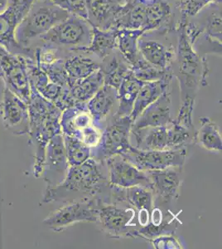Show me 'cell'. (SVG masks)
<instances>
[{"instance_id":"cell-1","label":"cell","mask_w":222,"mask_h":249,"mask_svg":"<svg viewBox=\"0 0 222 249\" xmlns=\"http://www.w3.org/2000/svg\"><path fill=\"white\" fill-rule=\"evenodd\" d=\"M105 172V164L91 157L82 164L69 166L68 175L61 184L46 189L42 203H68L93 198L109 183Z\"/></svg>"},{"instance_id":"cell-2","label":"cell","mask_w":222,"mask_h":249,"mask_svg":"<svg viewBox=\"0 0 222 249\" xmlns=\"http://www.w3.org/2000/svg\"><path fill=\"white\" fill-rule=\"evenodd\" d=\"M186 22H180L177 29V50L171 65V72L180 86L182 105L194 107L195 98L200 87L207 85L209 68L206 57L200 56L189 42Z\"/></svg>"},{"instance_id":"cell-3","label":"cell","mask_w":222,"mask_h":249,"mask_svg":"<svg viewBox=\"0 0 222 249\" xmlns=\"http://www.w3.org/2000/svg\"><path fill=\"white\" fill-rule=\"evenodd\" d=\"M29 111V143L35 148L34 176L40 178L43 170L46 147L50 140L62 134L60 119L62 110L53 103L41 96L35 88L31 87Z\"/></svg>"},{"instance_id":"cell-4","label":"cell","mask_w":222,"mask_h":249,"mask_svg":"<svg viewBox=\"0 0 222 249\" xmlns=\"http://www.w3.org/2000/svg\"><path fill=\"white\" fill-rule=\"evenodd\" d=\"M185 29L191 47L200 56H222V0L208 3L187 20Z\"/></svg>"},{"instance_id":"cell-5","label":"cell","mask_w":222,"mask_h":249,"mask_svg":"<svg viewBox=\"0 0 222 249\" xmlns=\"http://www.w3.org/2000/svg\"><path fill=\"white\" fill-rule=\"evenodd\" d=\"M69 16V13L50 0H37L17 27L16 39L23 47L30 48L34 39L40 38Z\"/></svg>"},{"instance_id":"cell-6","label":"cell","mask_w":222,"mask_h":249,"mask_svg":"<svg viewBox=\"0 0 222 249\" xmlns=\"http://www.w3.org/2000/svg\"><path fill=\"white\" fill-rule=\"evenodd\" d=\"M92 32V26L87 20L70 15L68 18L40 37L39 39L62 50L83 53L90 45Z\"/></svg>"},{"instance_id":"cell-7","label":"cell","mask_w":222,"mask_h":249,"mask_svg":"<svg viewBox=\"0 0 222 249\" xmlns=\"http://www.w3.org/2000/svg\"><path fill=\"white\" fill-rule=\"evenodd\" d=\"M97 201V200H96ZM98 203V202H97ZM137 211L126 202L98 203L97 222L102 230L110 238H135L138 224L135 223Z\"/></svg>"},{"instance_id":"cell-8","label":"cell","mask_w":222,"mask_h":249,"mask_svg":"<svg viewBox=\"0 0 222 249\" xmlns=\"http://www.w3.org/2000/svg\"><path fill=\"white\" fill-rule=\"evenodd\" d=\"M37 0H9L5 11L0 14V45L11 53L34 60L35 50L25 48L16 39V30Z\"/></svg>"},{"instance_id":"cell-9","label":"cell","mask_w":222,"mask_h":249,"mask_svg":"<svg viewBox=\"0 0 222 249\" xmlns=\"http://www.w3.org/2000/svg\"><path fill=\"white\" fill-rule=\"evenodd\" d=\"M132 124L130 116L119 118L113 116L102 130L98 144L90 148V157L104 163L112 156L124 154L131 146L130 135Z\"/></svg>"},{"instance_id":"cell-10","label":"cell","mask_w":222,"mask_h":249,"mask_svg":"<svg viewBox=\"0 0 222 249\" xmlns=\"http://www.w3.org/2000/svg\"><path fill=\"white\" fill-rule=\"evenodd\" d=\"M30 60L11 53L0 45V78L4 83V88L28 104L31 94L28 71Z\"/></svg>"},{"instance_id":"cell-11","label":"cell","mask_w":222,"mask_h":249,"mask_svg":"<svg viewBox=\"0 0 222 249\" xmlns=\"http://www.w3.org/2000/svg\"><path fill=\"white\" fill-rule=\"evenodd\" d=\"M177 30L160 29L144 32L138 41L141 56L147 62L163 70L171 68L176 56L175 47L169 38V35Z\"/></svg>"},{"instance_id":"cell-12","label":"cell","mask_w":222,"mask_h":249,"mask_svg":"<svg viewBox=\"0 0 222 249\" xmlns=\"http://www.w3.org/2000/svg\"><path fill=\"white\" fill-rule=\"evenodd\" d=\"M60 124L63 135L76 137L89 147H95L101 139L102 130L93 124L86 103H76L63 110Z\"/></svg>"},{"instance_id":"cell-13","label":"cell","mask_w":222,"mask_h":249,"mask_svg":"<svg viewBox=\"0 0 222 249\" xmlns=\"http://www.w3.org/2000/svg\"><path fill=\"white\" fill-rule=\"evenodd\" d=\"M188 150L185 147L163 150H142L130 146L121 156L142 171L183 167Z\"/></svg>"},{"instance_id":"cell-14","label":"cell","mask_w":222,"mask_h":249,"mask_svg":"<svg viewBox=\"0 0 222 249\" xmlns=\"http://www.w3.org/2000/svg\"><path fill=\"white\" fill-rule=\"evenodd\" d=\"M97 218L98 203L96 198H93L66 203L65 205L51 212L42 224L55 232H61L76 223H96Z\"/></svg>"},{"instance_id":"cell-15","label":"cell","mask_w":222,"mask_h":249,"mask_svg":"<svg viewBox=\"0 0 222 249\" xmlns=\"http://www.w3.org/2000/svg\"><path fill=\"white\" fill-rule=\"evenodd\" d=\"M145 172L154 195V205L163 210H169L171 203L180 197L183 182L182 167L148 170Z\"/></svg>"},{"instance_id":"cell-16","label":"cell","mask_w":222,"mask_h":249,"mask_svg":"<svg viewBox=\"0 0 222 249\" xmlns=\"http://www.w3.org/2000/svg\"><path fill=\"white\" fill-rule=\"evenodd\" d=\"M0 118L6 130L15 136H24L29 130L28 104L4 88L0 102Z\"/></svg>"},{"instance_id":"cell-17","label":"cell","mask_w":222,"mask_h":249,"mask_svg":"<svg viewBox=\"0 0 222 249\" xmlns=\"http://www.w3.org/2000/svg\"><path fill=\"white\" fill-rule=\"evenodd\" d=\"M69 164L62 134L56 135L48 142L46 147L45 159L42 176L47 188L61 184L68 175Z\"/></svg>"},{"instance_id":"cell-18","label":"cell","mask_w":222,"mask_h":249,"mask_svg":"<svg viewBox=\"0 0 222 249\" xmlns=\"http://www.w3.org/2000/svg\"><path fill=\"white\" fill-rule=\"evenodd\" d=\"M110 184L120 188L142 186L151 190L150 181L145 171L138 170L120 155H116L104 162Z\"/></svg>"},{"instance_id":"cell-19","label":"cell","mask_w":222,"mask_h":249,"mask_svg":"<svg viewBox=\"0 0 222 249\" xmlns=\"http://www.w3.org/2000/svg\"><path fill=\"white\" fill-rule=\"evenodd\" d=\"M170 96V91H166L152 104L148 106L133 122L131 131L145 127L167 126L171 123Z\"/></svg>"},{"instance_id":"cell-20","label":"cell","mask_w":222,"mask_h":249,"mask_svg":"<svg viewBox=\"0 0 222 249\" xmlns=\"http://www.w3.org/2000/svg\"><path fill=\"white\" fill-rule=\"evenodd\" d=\"M116 102H118V91L116 88L105 84L86 102L93 124L97 129L102 131L104 130Z\"/></svg>"},{"instance_id":"cell-21","label":"cell","mask_w":222,"mask_h":249,"mask_svg":"<svg viewBox=\"0 0 222 249\" xmlns=\"http://www.w3.org/2000/svg\"><path fill=\"white\" fill-rule=\"evenodd\" d=\"M121 9L111 0H86V20L92 27L101 30L117 29L116 23Z\"/></svg>"},{"instance_id":"cell-22","label":"cell","mask_w":222,"mask_h":249,"mask_svg":"<svg viewBox=\"0 0 222 249\" xmlns=\"http://www.w3.org/2000/svg\"><path fill=\"white\" fill-rule=\"evenodd\" d=\"M172 78L173 75L171 68V70L162 79L153 82H144L143 83L135 99L132 112L130 115L133 122L148 106L152 104L164 92L170 91Z\"/></svg>"},{"instance_id":"cell-23","label":"cell","mask_w":222,"mask_h":249,"mask_svg":"<svg viewBox=\"0 0 222 249\" xmlns=\"http://www.w3.org/2000/svg\"><path fill=\"white\" fill-rule=\"evenodd\" d=\"M130 133L135 136L136 143L135 148L138 150H171L169 145L168 125L143 128L139 130H133Z\"/></svg>"},{"instance_id":"cell-24","label":"cell","mask_w":222,"mask_h":249,"mask_svg":"<svg viewBox=\"0 0 222 249\" xmlns=\"http://www.w3.org/2000/svg\"><path fill=\"white\" fill-rule=\"evenodd\" d=\"M144 82L137 79L130 70L121 82L118 90V109L114 117L130 116L132 112L135 99Z\"/></svg>"},{"instance_id":"cell-25","label":"cell","mask_w":222,"mask_h":249,"mask_svg":"<svg viewBox=\"0 0 222 249\" xmlns=\"http://www.w3.org/2000/svg\"><path fill=\"white\" fill-rule=\"evenodd\" d=\"M101 69L104 75V84L118 90L121 82L131 70L130 66L124 59L118 49L102 60Z\"/></svg>"},{"instance_id":"cell-26","label":"cell","mask_w":222,"mask_h":249,"mask_svg":"<svg viewBox=\"0 0 222 249\" xmlns=\"http://www.w3.org/2000/svg\"><path fill=\"white\" fill-rule=\"evenodd\" d=\"M144 32L134 29H117L116 48L120 53L130 68L136 65L143 57L138 49V38Z\"/></svg>"},{"instance_id":"cell-27","label":"cell","mask_w":222,"mask_h":249,"mask_svg":"<svg viewBox=\"0 0 222 249\" xmlns=\"http://www.w3.org/2000/svg\"><path fill=\"white\" fill-rule=\"evenodd\" d=\"M64 67L68 73L69 79V89L74 82L82 80L90 76V74L97 71L101 68V63L98 61L93 59L82 54L70 55L65 59Z\"/></svg>"},{"instance_id":"cell-28","label":"cell","mask_w":222,"mask_h":249,"mask_svg":"<svg viewBox=\"0 0 222 249\" xmlns=\"http://www.w3.org/2000/svg\"><path fill=\"white\" fill-rule=\"evenodd\" d=\"M104 85V75L102 69L90 74L85 78L78 80L70 87V94L75 103H86Z\"/></svg>"},{"instance_id":"cell-29","label":"cell","mask_w":222,"mask_h":249,"mask_svg":"<svg viewBox=\"0 0 222 249\" xmlns=\"http://www.w3.org/2000/svg\"><path fill=\"white\" fill-rule=\"evenodd\" d=\"M93 28L92 38L90 45L83 53L94 55L100 60H103L112 53L116 48L117 29L101 30Z\"/></svg>"},{"instance_id":"cell-30","label":"cell","mask_w":222,"mask_h":249,"mask_svg":"<svg viewBox=\"0 0 222 249\" xmlns=\"http://www.w3.org/2000/svg\"><path fill=\"white\" fill-rule=\"evenodd\" d=\"M200 124L201 127L195 133V141L205 150L222 151V136L217 124L208 117L200 118Z\"/></svg>"},{"instance_id":"cell-31","label":"cell","mask_w":222,"mask_h":249,"mask_svg":"<svg viewBox=\"0 0 222 249\" xmlns=\"http://www.w3.org/2000/svg\"><path fill=\"white\" fill-rule=\"evenodd\" d=\"M179 224H182V222L178 220L177 216L169 211L161 224L155 225L149 222L145 226L139 227L135 233V238L150 241L163 235H172L176 232Z\"/></svg>"},{"instance_id":"cell-32","label":"cell","mask_w":222,"mask_h":249,"mask_svg":"<svg viewBox=\"0 0 222 249\" xmlns=\"http://www.w3.org/2000/svg\"><path fill=\"white\" fill-rule=\"evenodd\" d=\"M124 200L135 208L137 213H151L154 207L152 190L145 187L135 186L124 189Z\"/></svg>"},{"instance_id":"cell-33","label":"cell","mask_w":222,"mask_h":249,"mask_svg":"<svg viewBox=\"0 0 222 249\" xmlns=\"http://www.w3.org/2000/svg\"><path fill=\"white\" fill-rule=\"evenodd\" d=\"M69 166L78 165L90 158V147L74 136L63 135Z\"/></svg>"},{"instance_id":"cell-34","label":"cell","mask_w":222,"mask_h":249,"mask_svg":"<svg viewBox=\"0 0 222 249\" xmlns=\"http://www.w3.org/2000/svg\"><path fill=\"white\" fill-rule=\"evenodd\" d=\"M170 70L171 68L163 70L160 68H156L147 62L144 57L131 68V71L135 75V77L144 82L162 79Z\"/></svg>"},{"instance_id":"cell-35","label":"cell","mask_w":222,"mask_h":249,"mask_svg":"<svg viewBox=\"0 0 222 249\" xmlns=\"http://www.w3.org/2000/svg\"><path fill=\"white\" fill-rule=\"evenodd\" d=\"M65 59H59L51 64H38L51 82L62 88L69 89V79L64 67ZM37 63V62H36Z\"/></svg>"},{"instance_id":"cell-36","label":"cell","mask_w":222,"mask_h":249,"mask_svg":"<svg viewBox=\"0 0 222 249\" xmlns=\"http://www.w3.org/2000/svg\"><path fill=\"white\" fill-rule=\"evenodd\" d=\"M51 3L59 6L70 15H76L78 17L86 19V0H50Z\"/></svg>"},{"instance_id":"cell-37","label":"cell","mask_w":222,"mask_h":249,"mask_svg":"<svg viewBox=\"0 0 222 249\" xmlns=\"http://www.w3.org/2000/svg\"><path fill=\"white\" fill-rule=\"evenodd\" d=\"M151 242L153 246L157 249H182L181 244L177 238L172 235H163L157 238H154Z\"/></svg>"},{"instance_id":"cell-38","label":"cell","mask_w":222,"mask_h":249,"mask_svg":"<svg viewBox=\"0 0 222 249\" xmlns=\"http://www.w3.org/2000/svg\"><path fill=\"white\" fill-rule=\"evenodd\" d=\"M111 1L121 7V8H123L124 6L127 5L130 2H132L133 0H111Z\"/></svg>"},{"instance_id":"cell-39","label":"cell","mask_w":222,"mask_h":249,"mask_svg":"<svg viewBox=\"0 0 222 249\" xmlns=\"http://www.w3.org/2000/svg\"><path fill=\"white\" fill-rule=\"evenodd\" d=\"M9 0H0V14L5 11L7 7L9 5Z\"/></svg>"},{"instance_id":"cell-40","label":"cell","mask_w":222,"mask_h":249,"mask_svg":"<svg viewBox=\"0 0 222 249\" xmlns=\"http://www.w3.org/2000/svg\"><path fill=\"white\" fill-rule=\"evenodd\" d=\"M136 1H138L139 3H144V4H151V3L157 2L158 0H136Z\"/></svg>"}]
</instances>
